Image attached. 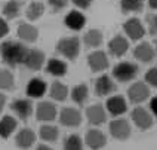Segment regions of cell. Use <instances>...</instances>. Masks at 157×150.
Returning <instances> with one entry per match:
<instances>
[{"label": "cell", "instance_id": "cell-20", "mask_svg": "<svg viewBox=\"0 0 157 150\" xmlns=\"http://www.w3.org/2000/svg\"><path fill=\"white\" fill-rule=\"evenodd\" d=\"M86 116L90 125H102L107 120V113L105 109L101 104H94V106L86 109Z\"/></svg>", "mask_w": 157, "mask_h": 150}, {"label": "cell", "instance_id": "cell-25", "mask_svg": "<svg viewBox=\"0 0 157 150\" xmlns=\"http://www.w3.org/2000/svg\"><path fill=\"white\" fill-rule=\"evenodd\" d=\"M102 40H104V36L98 28H92L83 36V43L86 48H99L102 45Z\"/></svg>", "mask_w": 157, "mask_h": 150}, {"label": "cell", "instance_id": "cell-2", "mask_svg": "<svg viewBox=\"0 0 157 150\" xmlns=\"http://www.w3.org/2000/svg\"><path fill=\"white\" fill-rule=\"evenodd\" d=\"M56 51H58V53H61L62 57H65L67 60L74 61L80 53V39L77 36L62 37L56 43Z\"/></svg>", "mask_w": 157, "mask_h": 150}, {"label": "cell", "instance_id": "cell-27", "mask_svg": "<svg viewBox=\"0 0 157 150\" xmlns=\"http://www.w3.org/2000/svg\"><path fill=\"white\" fill-rule=\"evenodd\" d=\"M49 95L55 100V101H64L68 97V88L67 85H64L62 82H53L52 86H51V91H49Z\"/></svg>", "mask_w": 157, "mask_h": 150}, {"label": "cell", "instance_id": "cell-12", "mask_svg": "<svg viewBox=\"0 0 157 150\" xmlns=\"http://www.w3.org/2000/svg\"><path fill=\"white\" fill-rule=\"evenodd\" d=\"M59 122L64 126H78L82 124V115L77 109H73V107H64L59 113Z\"/></svg>", "mask_w": 157, "mask_h": 150}, {"label": "cell", "instance_id": "cell-34", "mask_svg": "<svg viewBox=\"0 0 157 150\" xmlns=\"http://www.w3.org/2000/svg\"><path fill=\"white\" fill-rule=\"evenodd\" d=\"M48 5H49V8L52 9L53 14H59L68 6V0H49Z\"/></svg>", "mask_w": 157, "mask_h": 150}, {"label": "cell", "instance_id": "cell-35", "mask_svg": "<svg viewBox=\"0 0 157 150\" xmlns=\"http://www.w3.org/2000/svg\"><path fill=\"white\" fill-rule=\"evenodd\" d=\"M145 21H147V27H148L150 34L156 36L157 34V14H148L147 18H145Z\"/></svg>", "mask_w": 157, "mask_h": 150}, {"label": "cell", "instance_id": "cell-23", "mask_svg": "<svg viewBox=\"0 0 157 150\" xmlns=\"http://www.w3.org/2000/svg\"><path fill=\"white\" fill-rule=\"evenodd\" d=\"M67 70H68L67 64L62 61V60H59V58H51L49 61L46 62V71H48L49 74L55 76V77L65 76V74H67Z\"/></svg>", "mask_w": 157, "mask_h": 150}, {"label": "cell", "instance_id": "cell-4", "mask_svg": "<svg viewBox=\"0 0 157 150\" xmlns=\"http://www.w3.org/2000/svg\"><path fill=\"white\" fill-rule=\"evenodd\" d=\"M123 31L131 40H141L145 36V27L138 18H131L123 24Z\"/></svg>", "mask_w": 157, "mask_h": 150}, {"label": "cell", "instance_id": "cell-10", "mask_svg": "<svg viewBox=\"0 0 157 150\" xmlns=\"http://www.w3.org/2000/svg\"><path fill=\"white\" fill-rule=\"evenodd\" d=\"M58 115V110L55 104L49 103V101H42L37 104V109H36V117L37 120L40 122H52L53 119Z\"/></svg>", "mask_w": 157, "mask_h": 150}, {"label": "cell", "instance_id": "cell-41", "mask_svg": "<svg viewBox=\"0 0 157 150\" xmlns=\"http://www.w3.org/2000/svg\"><path fill=\"white\" fill-rule=\"evenodd\" d=\"M148 5H150V8L157 10V0H148Z\"/></svg>", "mask_w": 157, "mask_h": 150}, {"label": "cell", "instance_id": "cell-19", "mask_svg": "<svg viewBox=\"0 0 157 150\" xmlns=\"http://www.w3.org/2000/svg\"><path fill=\"white\" fill-rule=\"evenodd\" d=\"M46 89H48V85H46V82H44L43 79L33 77V79L27 83L25 92L30 98H40L46 94Z\"/></svg>", "mask_w": 157, "mask_h": 150}, {"label": "cell", "instance_id": "cell-33", "mask_svg": "<svg viewBox=\"0 0 157 150\" xmlns=\"http://www.w3.org/2000/svg\"><path fill=\"white\" fill-rule=\"evenodd\" d=\"M64 150H83L82 138L78 135H76V134L65 137V140H64Z\"/></svg>", "mask_w": 157, "mask_h": 150}, {"label": "cell", "instance_id": "cell-40", "mask_svg": "<svg viewBox=\"0 0 157 150\" xmlns=\"http://www.w3.org/2000/svg\"><path fill=\"white\" fill-rule=\"evenodd\" d=\"M5 104H6V95L0 92V113L3 112V109H5Z\"/></svg>", "mask_w": 157, "mask_h": 150}, {"label": "cell", "instance_id": "cell-36", "mask_svg": "<svg viewBox=\"0 0 157 150\" xmlns=\"http://www.w3.org/2000/svg\"><path fill=\"white\" fill-rule=\"evenodd\" d=\"M145 83H148L150 86L157 88V67H153L145 73Z\"/></svg>", "mask_w": 157, "mask_h": 150}, {"label": "cell", "instance_id": "cell-5", "mask_svg": "<svg viewBox=\"0 0 157 150\" xmlns=\"http://www.w3.org/2000/svg\"><path fill=\"white\" fill-rule=\"evenodd\" d=\"M128 97L131 100V103H135V104L144 103L150 97V89L147 86V83L145 82H135V83H132L131 88L128 89Z\"/></svg>", "mask_w": 157, "mask_h": 150}, {"label": "cell", "instance_id": "cell-42", "mask_svg": "<svg viewBox=\"0 0 157 150\" xmlns=\"http://www.w3.org/2000/svg\"><path fill=\"white\" fill-rule=\"evenodd\" d=\"M36 150H52L49 146H46V144H40V146H37V149Z\"/></svg>", "mask_w": 157, "mask_h": 150}, {"label": "cell", "instance_id": "cell-11", "mask_svg": "<svg viewBox=\"0 0 157 150\" xmlns=\"http://www.w3.org/2000/svg\"><path fill=\"white\" fill-rule=\"evenodd\" d=\"M116 89H117V86H116L114 80L111 79L110 76H107V74L99 76L95 82V95L96 97H107V95L116 92Z\"/></svg>", "mask_w": 157, "mask_h": 150}, {"label": "cell", "instance_id": "cell-22", "mask_svg": "<svg viewBox=\"0 0 157 150\" xmlns=\"http://www.w3.org/2000/svg\"><path fill=\"white\" fill-rule=\"evenodd\" d=\"M36 141V134L30 129V128H24V129H21L19 132L17 134V137H15V144H17V147L22 150H27L30 149Z\"/></svg>", "mask_w": 157, "mask_h": 150}, {"label": "cell", "instance_id": "cell-26", "mask_svg": "<svg viewBox=\"0 0 157 150\" xmlns=\"http://www.w3.org/2000/svg\"><path fill=\"white\" fill-rule=\"evenodd\" d=\"M22 8V2L21 0H8L3 5V15L8 19H15L19 15Z\"/></svg>", "mask_w": 157, "mask_h": 150}, {"label": "cell", "instance_id": "cell-16", "mask_svg": "<svg viewBox=\"0 0 157 150\" xmlns=\"http://www.w3.org/2000/svg\"><path fill=\"white\" fill-rule=\"evenodd\" d=\"M10 109L21 120H27L33 113V104L30 100H15L12 101Z\"/></svg>", "mask_w": 157, "mask_h": 150}, {"label": "cell", "instance_id": "cell-29", "mask_svg": "<svg viewBox=\"0 0 157 150\" xmlns=\"http://www.w3.org/2000/svg\"><path fill=\"white\" fill-rule=\"evenodd\" d=\"M123 14H136L144 9V0H120Z\"/></svg>", "mask_w": 157, "mask_h": 150}, {"label": "cell", "instance_id": "cell-32", "mask_svg": "<svg viewBox=\"0 0 157 150\" xmlns=\"http://www.w3.org/2000/svg\"><path fill=\"white\" fill-rule=\"evenodd\" d=\"M15 86V77L8 69H0V89L10 91Z\"/></svg>", "mask_w": 157, "mask_h": 150}, {"label": "cell", "instance_id": "cell-43", "mask_svg": "<svg viewBox=\"0 0 157 150\" xmlns=\"http://www.w3.org/2000/svg\"><path fill=\"white\" fill-rule=\"evenodd\" d=\"M154 45H156V48H154V49H156V52H157V40H156V43Z\"/></svg>", "mask_w": 157, "mask_h": 150}, {"label": "cell", "instance_id": "cell-3", "mask_svg": "<svg viewBox=\"0 0 157 150\" xmlns=\"http://www.w3.org/2000/svg\"><path fill=\"white\" fill-rule=\"evenodd\" d=\"M140 73V69L136 64L133 62H129V61H123V62H119L116 67L113 69V77L119 82H131Z\"/></svg>", "mask_w": 157, "mask_h": 150}, {"label": "cell", "instance_id": "cell-37", "mask_svg": "<svg viewBox=\"0 0 157 150\" xmlns=\"http://www.w3.org/2000/svg\"><path fill=\"white\" fill-rule=\"evenodd\" d=\"M73 2V5L78 9H87L90 8V5L95 2V0H71Z\"/></svg>", "mask_w": 157, "mask_h": 150}, {"label": "cell", "instance_id": "cell-39", "mask_svg": "<svg viewBox=\"0 0 157 150\" xmlns=\"http://www.w3.org/2000/svg\"><path fill=\"white\" fill-rule=\"evenodd\" d=\"M150 107H151V112L154 113V116H157V97H154L150 103Z\"/></svg>", "mask_w": 157, "mask_h": 150}, {"label": "cell", "instance_id": "cell-6", "mask_svg": "<svg viewBox=\"0 0 157 150\" xmlns=\"http://www.w3.org/2000/svg\"><path fill=\"white\" fill-rule=\"evenodd\" d=\"M87 65L94 73H99V71H104L108 69L110 61H108V57L105 52L95 51L87 55Z\"/></svg>", "mask_w": 157, "mask_h": 150}, {"label": "cell", "instance_id": "cell-18", "mask_svg": "<svg viewBox=\"0 0 157 150\" xmlns=\"http://www.w3.org/2000/svg\"><path fill=\"white\" fill-rule=\"evenodd\" d=\"M133 57H135L136 60H140L141 62L147 64V62H151L154 60V57H156V49H154L150 43H147V42H142V43H140L135 49H133Z\"/></svg>", "mask_w": 157, "mask_h": 150}, {"label": "cell", "instance_id": "cell-17", "mask_svg": "<svg viewBox=\"0 0 157 150\" xmlns=\"http://www.w3.org/2000/svg\"><path fill=\"white\" fill-rule=\"evenodd\" d=\"M85 141H86L89 149L99 150V149H102V147H105V144H107V137H105L104 132H101L99 129H90V131L86 132Z\"/></svg>", "mask_w": 157, "mask_h": 150}, {"label": "cell", "instance_id": "cell-24", "mask_svg": "<svg viewBox=\"0 0 157 150\" xmlns=\"http://www.w3.org/2000/svg\"><path fill=\"white\" fill-rule=\"evenodd\" d=\"M18 122L15 117L12 116H3L2 120H0V137L2 138H9L13 131L17 129Z\"/></svg>", "mask_w": 157, "mask_h": 150}, {"label": "cell", "instance_id": "cell-30", "mask_svg": "<svg viewBox=\"0 0 157 150\" xmlns=\"http://www.w3.org/2000/svg\"><path fill=\"white\" fill-rule=\"evenodd\" d=\"M44 14V5L42 2H31L25 10V15L30 21H36Z\"/></svg>", "mask_w": 157, "mask_h": 150}, {"label": "cell", "instance_id": "cell-28", "mask_svg": "<svg viewBox=\"0 0 157 150\" xmlns=\"http://www.w3.org/2000/svg\"><path fill=\"white\" fill-rule=\"evenodd\" d=\"M87 97H89V89L85 83H80V85H76L73 91H71V98H73V101L78 104V106H82V104H85L86 103Z\"/></svg>", "mask_w": 157, "mask_h": 150}, {"label": "cell", "instance_id": "cell-21", "mask_svg": "<svg viewBox=\"0 0 157 150\" xmlns=\"http://www.w3.org/2000/svg\"><path fill=\"white\" fill-rule=\"evenodd\" d=\"M107 110L108 113L113 116H120L128 110V104L126 100L122 95H113L107 100Z\"/></svg>", "mask_w": 157, "mask_h": 150}, {"label": "cell", "instance_id": "cell-14", "mask_svg": "<svg viewBox=\"0 0 157 150\" xmlns=\"http://www.w3.org/2000/svg\"><path fill=\"white\" fill-rule=\"evenodd\" d=\"M17 34L22 42L33 43L39 39V30H37V27H34L30 22H21L17 28Z\"/></svg>", "mask_w": 157, "mask_h": 150}, {"label": "cell", "instance_id": "cell-9", "mask_svg": "<svg viewBox=\"0 0 157 150\" xmlns=\"http://www.w3.org/2000/svg\"><path fill=\"white\" fill-rule=\"evenodd\" d=\"M22 64L25 65L28 70H33V71L40 70L44 64V53L40 49H28Z\"/></svg>", "mask_w": 157, "mask_h": 150}, {"label": "cell", "instance_id": "cell-13", "mask_svg": "<svg viewBox=\"0 0 157 150\" xmlns=\"http://www.w3.org/2000/svg\"><path fill=\"white\" fill-rule=\"evenodd\" d=\"M64 24L73 31H78L86 26V17L80 10H70L64 18Z\"/></svg>", "mask_w": 157, "mask_h": 150}, {"label": "cell", "instance_id": "cell-1", "mask_svg": "<svg viewBox=\"0 0 157 150\" xmlns=\"http://www.w3.org/2000/svg\"><path fill=\"white\" fill-rule=\"evenodd\" d=\"M28 51L25 45L22 42H17V40H6L0 45V57L2 61L9 67H17L24 62L25 53Z\"/></svg>", "mask_w": 157, "mask_h": 150}, {"label": "cell", "instance_id": "cell-8", "mask_svg": "<svg viewBox=\"0 0 157 150\" xmlns=\"http://www.w3.org/2000/svg\"><path fill=\"white\" fill-rule=\"evenodd\" d=\"M131 117L133 120V124L136 125L141 131H147L153 126V117L150 116V113L144 107H135L132 110Z\"/></svg>", "mask_w": 157, "mask_h": 150}, {"label": "cell", "instance_id": "cell-38", "mask_svg": "<svg viewBox=\"0 0 157 150\" xmlns=\"http://www.w3.org/2000/svg\"><path fill=\"white\" fill-rule=\"evenodd\" d=\"M9 33V26L8 22L3 19V18H0V39H3L5 36Z\"/></svg>", "mask_w": 157, "mask_h": 150}, {"label": "cell", "instance_id": "cell-31", "mask_svg": "<svg viewBox=\"0 0 157 150\" xmlns=\"http://www.w3.org/2000/svg\"><path fill=\"white\" fill-rule=\"evenodd\" d=\"M40 138L43 141L48 143H53L58 140V135H59V129L56 126H52V125H43L40 128Z\"/></svg>", "mask_w": 157, "mask_h": 150}, {"label": "cell", "instance_id": "cell-7", "mask_svg": "<svg viewBox=\"0 0 157 150\" xmlns=\"http://www.w3.org/2000/svg\"><path fill=\"white\" fill-rule=\"evenodd\" d=\"M131 125L126 119H114L113 122L110 124V134L113 135L116 140H126L131 137Z\"/></svg>", "mask_w": 157, "mask_h": 150}, {"label": "cell", "instance_id": "cell-15", "mask_svg": "<svg viewBox=\"0 0 157 150\" xmlns=\"http://www.w3.org/2000/svg\"><path fill=\"white\" fill-rule=\"evenodd\" d=\"M129 49V42L126 40V37L122 34L114 36L113 39L108 42V51L113 57H123Z\"/></svg>", "mask_w": 157, "mask_h": 150}]
</instances>
